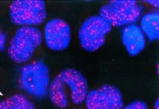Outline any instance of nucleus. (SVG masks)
Segmentation results:
<instances>
[{"instance_id": "nucleus-7", "label": "nucleus", "mask_w": 159, "mask_h": 109, "mask_svg": "<svg viewBox=\"0 0 159 109\" xmlns=\"http://www.w3.org/2000/svg\"><path fill=\"white\" fill-rule=\"evenodd\" d=\"M45 40L47 46L53 51L66 49L70 43L71 34L69 25L61 19H53L45 27Z\"/></svg>"}, {"instance_id": "nucleus-12", "label": "nucleus", "mask_w": 159, "mask_h": 109, "mask_svg": "<svg viewBox=\"0 0 159 109\" xmlns=\"http://www.w3.org/2000/svg\"><path fill=\"white\" fill-rule=\"evenodd\" d=\"M122 109H148L146 104L141 101H134Z\"/></svg>"}, {"instance_id": "nucleus-6", "label": "nucleus", "mask_w": 159, "mask_h": 109, "mask_svg": "<svg viewBox=\"0 0 159 109\" xmlns=\"http://www.w3.org/2000/svg\"><path fill=\"white\" fill-rule=\"evenodd\" d=\"M85 101L88 109H121L124 106L121 92L110 85L88 93Z\"/></svg>"}, {"instance_id": "nucleus-4", "label": "nucleus", "mask_w": 159, "mask_h": 109, "mask_svg": "<svg viewBox=\"0 0 159 109\" xmlns=\"http://www.w3.org/2000/svg\"><path fill=\"white\" fill-rule=\"evenodd\" d=\"M10 17L17 25L30 26L40 24L47 17L45 5L40 0H19L10 6Z\"/></svg>"}, {"instance_id": "nucleus-13", "label": "nucleus", "mask_w": 159, "mask_h": 109, "mask_svg": "<svg viewBox=\"0 0 159 109\" xmlns=\"http://www.w3.org/2000/svg\"><path fill=\"white\" fill-rule=\"evenodd\" d=\"M5 43H6V38L0 29V51L4 49Z\"/></svg>"}, {"instance_id": "nucleus-8", "label": "nucleus", "mask_w": 159, "mask_h": 109, "mask_svg": "<svg viewBox=\"0 0 159 109\" xmlns=\"http://www.w3.org/2000/svg\"><path fill=\"white\" fill-rule=\"evenodd\" d=\"M62 73L70 87V100L75 104H81L85 101L88 93L86 79L79 71L75 69H67Z\"/></svg>"}, {"instance_id": "nucleus-2", "label": "nucleus", "mask_w": 159, "mask_h": 109, "mask_svg": "<svg viewBox=\"0 0 159 109\" xmlns=\"http://www.w3.org/2000/svg\"><path fill=\"white\" fill-rule=\"evenodd\" d=\"M142 11L143 7L135 1L116 0L102 6L100 16L111 26L120 27L135 23Z\"/></svg>"}, {"instance_id": "nucleus-14", "label": "nucleus", "mask_w": 159, "mask_h": 109, "mask_svg": "<svg viewBox=\"0 0 159 109\" xmlns=\"http://www.w3.org/2000/svg\"><path fill=\"white\" fill-rule=\"evenodd\" d=\"M145 2L156 7H159V1L158 0L157 1H156H156H145Z\"/></svg>"}, {"instance_id": "nucleus-10", "label": "nucleus", "mask_w": 159, "mask_h": 109, "mask_svg": "<svg viewBox=\"0 0 159 109\" xmlns=\"http://www.w3.org/2000/svg\"><path fill=\"white\" fill-rule=\"evenodd\" d=\"M141 29L149 40L154 41L159 38V14L151 12L144 15L141 20Z\"/></svg>"}, {"instance_id": "nucleus-16", "label": "nucleus", "mask_w": 159, "mask_h": 109, "mask_svg": "<svg viewBox=\"0 0 159 109\" xmlns=\"http://www.w3.org/2000/svg\"></svg>"}, {"instance_id": "nucleus-11", "label": "nucleus", "mask_w": 159, "mask_h": 109, "mask_svg": "<svg viewBox=\"0 0 159 109\" xmlns=\"http://www.w3.org/2000/svg\"><path fill=\"white\" fill-rule=\"evenodd\" d=\"M0 109H36L34 104L21 94H14L0 102Z\"/></svg>"}, {"instance_id": "nucleus-3", "label": "nucleus", "mask_w": 159, "mask_h": 109, "mask_svg": "<svg viewBox=\"0 0 159 109\" xmlns=\"http://www.w3.org/2000/svg\"><path fill=\"white\" fill-rule=\"evenodd\" d=\"M21 87L31 96L42 98L47 96L50 83L47 66L38 60L23 67L20 73Z\"/></svg>"}, {"instance_id": "nucleus-9", "label": "nucleus", "mask_w": 159, "mask_h": 109, "mask_svg": "<svg viewBox=\"0 0 159 109\" xmlns=\"http://www.w3.org/2000/svg\"><path fill=\"white\" fill-rule=\"evenodd\" d=\"M122 41L129 54L135 56L140 53L146 45L144 34L137 24L125 26L122 30Z\"/></svg>"}, {"instance_id": "nucleus-5", "label": "nucleus", "mask_w": 159, "mask_h": 109, "mask_svg": "<svg viewBox=\"0 0 159 109\" xmlns=\"http://www.w3.org/2000/svg\"><path fill=\"white\" fill-rule=\"evenodd\" d=\"M111 27L100 15L87 18L80 28L79 36L82 48L89 52L99 50L104 44L106 35L111 31Z\"/></svg>"}, {"instance_id": "nucleus-1", "label": "nucleus", "mask_w": 159, "mask_h": 109, "mask_svg": "<svg viewBox=\"0 0 159 109\" xmlns=\"http://www.w3.org/2000/svg\"><path fill=\"white\" fill-rule=\"evenodd\" d=\"M42 40L39 29L33 26H23L12 37L8 48V55L17 63H25L33 56Z\"/></svg>"}, {"instance_id": "nucleus-15", "label": "nucleus", "mask_w": 159, "mask_h": 109, "mask_svg": "<svg viewBox=\"0 0 159 109\" xmlns=\"http://www.w3.org/2000/svg\"><path fill=\"white\" fill-rule=\"evenodd\" d=\"M159 99H157L155 103V105H154V109H159Z\"/></svg>"}]
</instances>
